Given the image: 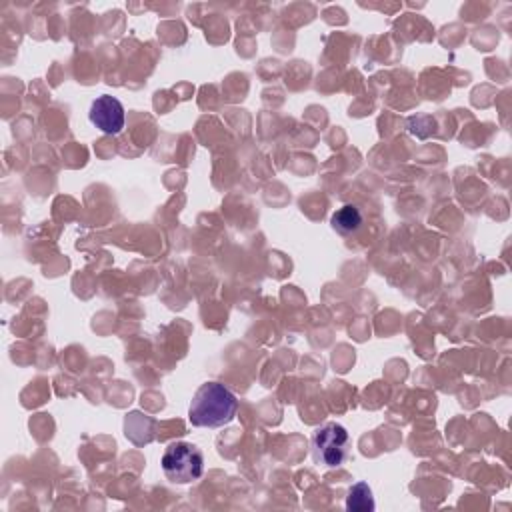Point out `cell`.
<instances>
[{"mask_svg":"<svg viewBox=\"0 0 512 512\" xmlns=\"http://www.w3.org/2000/svg\"><path fill=\"white\" fill-rule=\"evenodd\" d=\"M332 228L342 234V236H350V234H358L364 226V214L358 206L354 204H344L340 206L332 218H330Z\"/></svg>","mask_w":512,"mask_h":512,"instance_id":"5b68a950","label":"cell"},{"mask_svg":"<svg viewBox=\"0 0 512 512\" xmlns=\"http://www.w3.org/2000/svg\"><path fill=\"white\" fill-rule=\"evenodd\" d=\"M352 440L342 424L328 422L314 430L312 434V456L318 464L326 468H336L344 464L350 456Z\"/></svg>","mask_w":512,"mask_h":512,"instance_id":"3957f363","label":"cell"},{"mask_svg":"<svg viewBox=\"0 0 512 512\" xmlns=\"http://www.w3.org/2000/svg\"><path fill=\"white\" fill-rule=\"evenodd\" d=\"M162 472L174 484H190L204 472V454L190 442H172L162 454Z\"/></svg>","mask_w":512,"mask_h":512,"instance_id":"7a4b0ae2","label":"cell"},{"mask_svg":"<svg viewBox=\"0 0 512 512\" xmlns=\"http://www.w3.org/2000/svg\"><path fill=\"white\" fill-rule=\"evenodd\" d=\"M88 118L104 134H118V132H122L124 122H126V114H124L122 102L118 98L110 96V94L98 96L92 102Z\"/></svg>","mask_w":512,"mask_h":512,"instance_id":"277c9868","label":"cell"},{"mask_svg":"<svg viewBox=\"0 0 512 512\" xmlns=\"http://www.w3.org/2000/svg\"><path fill=\"white\" fill-rule=\"evenodd\" d=\"M238 410V400L236 396L218 382H206L202 384L188 410V418L194 426H204V428H218L234 420Z\"/></svg>","mask_w":512,"mask_h":512,"instance_id":"6da1fadb","label":"cell"},{"mask_svg":"<svg viewBox=\"0 0 512 512\" xmlns=\"http://www.w3.org/2000/svg\"><path fill=\"white\" fill-rule=\"evenodd\" d=\"M374 506V498H372V490L366 482H356L346 496V510L350 512H372Z\"/></svg>","mask_w":512,"mask_h":512,"instance_id":"8992f818","label":"cell"}]
</instances>
